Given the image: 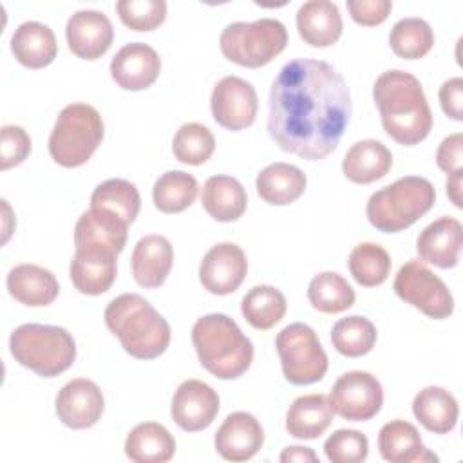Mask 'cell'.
<instances>
[{
    "label": "cell",
    "mask_w": 463,
    "mask_h": 463,
    "mask_svg": "<svg viewBox=\"0 0 463 463\" xmlns=\"http://www.w3.org/2000/svg\"><path fill=\"white\" fill-rule=\"evenodd\" d=\"M172 420L186 432H197L212 425L219 412L217 392L201 380H184L174 392Z\"/></svg>",
    "instance_id": "16"
},
{
    "label": "cell",
    "mask_w": 463,
    "mask_h": 463,
    "mask_svg": "<svg viewBox=\"0 0 463 463\" xmlns=\"http://www.w3.org/2000/svg\"><path fill=\"white\" fill-rule=\"evenodd\" d=\"M192 344L201 365L221 380H235L253 362V344L224 313H210L195 320Z\"/></svg>",
    "instance_id": "4"
},
{
    "label": "cell",
    "mask_w": 463,
    "mask_h": 463,
    "mask_svg": "<svg viewBox=\"0 0 463 463\" xmlns=\"http://www.w3.org/2000/svg\"><path fill=\"white\" fill-rule=\"evenodd\" d=\"M246 271L244 251L233 242H219L204 253L199 264V280L212 295H230L242 284Z\"/></svg>",
    "instance_id": "14"
},
{
    "label": "cell",
    "mask_w": 463,
    "mask_h": 463,
    "mask_svg": "<svg viewBox=\"0 0 463 463\" xmlns=\"http://www.w3.org/2000/svg\"><path fill=\"white\" fill-rule=\"evenodd\" d=\"M412 412L427 430L447 434L458 423L459 407L452 392L438 385H429L414 396Z\"/></svg>",
    "instance_id": "31"
},
{
    "label": "cell",
    "mask_w": 463,
    "mask_h": 463,
    "mask_svg": "<svg viewBox=\"0 0 463 463\" xmlns=\"http://www.w3.org/2000/svg\"><path fill=\"white\" fill-rule=\"evenodd\" d=\"M284 378L293 385H309L327 373V354L317 333L302 322L286 326L275 338Z\"/></svg>",
    "instance_id": "9"
},
{
    "label": "cell",
    "mask_w": 463,
    "mask_h": 463,
    "mask_svg": "<svg viewBox=\"0 0 463 463\" xmlns=\"http://www.w3.org/2000/svg\"><path fill=\"white\" fill-rule=\"evenodd\" d=\"M116 11L132 31H152L166 18L165 0H119Z\"/></svg>",
    "instance_id": "40"
},
{
    "label": "cell",
    "mask_w": 463,
    "mask_h": 463,
    "mask_svg": "<svg viewBox=\"0 0 463 463\" xmlns=\"http://www.w3.org/2000/svg\"><path fill=\"white\" fill-rule=\"evenodd\" d=\"M392 166L391 150L376 139H362L354 143L344 156L342 172L356 184H369L382 179Z\"/></svg>",
    "instance_id": "26"
},
{
    "label": "cell",
    "mask_w": 463,
    "mask_h": 463,
    "mask_svg": "<svg viewBox=\"0 0 463 463\" xmlns=\"http://www.w3.org/2000/svg\"><path fill=\"white\" fill-rule=\"evenodd\" d=\"M90 208L107 210L121 217L127 224L134 222L141 208L137 188L125 179H107L90 195Z\"/></svg>",
    "instance_id": "34"
},
{
    "label": "cell",
    "mask_w": 463,
    "mask_h": 463,
    "mask_svg": "<svg viewBox=\"0 0 463 463\" xmlns=\"http://www.w3.org/2000/svg\"><path fill=\"white\" fill-rule=\"evenodd\" d=\"M74 257L71 260V280L83 295H101L116 280V259L119 251L107 242L94 239H74Z\"/></svg>",
    "instance_id": "11"
},
{
    "label": "cell",
    "mask_w": 463,
    "mask_h": 463,
    "mask_svg": "<svg viewBox=\"0 0 463 463\" xmlns=\"http://www.w3.org/2000/svg\"><path fill=\"white\" fill-rule=\"evenodd\" d=\"M29 154H31L29 134L18 125H4L2 127V156H0L2 170H7L11 166L24 163Z\"/></svg>",
    "instance_id": "42"
},
{
    "label": "cell",
    "mask_w": 463,
    "mask_h": 463,
    "mask_svg": "<svg viewBox=\"0 0 463 463\" xmlns=\"http://www.w3.org/2000/svg\"><path fill=\"white\" fill-rule=\"evenodd\" d=\"M349 118V87L327 61L291 60L273 80L268 132L282 150L324 159L338 146Z\"/></svg>",
    "instance_id": "1"
},
{
    "label": "cell",
    "mask_w": 463,
    "mask_h": 463,
    "mask_svg": "<svg viewBox=\"0 0 463 463\" xmlns=\"http://www.w3.org/2000/svg\"><path fill=\"white\" fill-rule=\"evenodd\" d=\"M197 181L183 170L165 172L152 188V199L159 212L179 213L186 210L197 197Z\"/></svg>",
    "instance_id": "33"
},
{
    "label": "cell",
    "mask_w": 463,
    "mask_h": 463,
    "mask_svg": "<svg viewBox=\"0 0 463 463\" xmlns=\"http://www.w3.org/2000/svg\"><path fill=\"white\" fill-rule=\"evenodd\" d=\"M215 450L228 461L251 459L264 443V430L259 420L244 411L226 416L215 432Z\"/></svg>",
    "instance_id": "19"
},
{
    "label": "cell",
    "mask_w": 463,
    "mask_h": 463,
    "mask_svg": "<svg viewBox=\"0 0 463 463\" xmlns=\"http://www.w3.org/2000/svg\"><path fill=\"white\" fill-rule=\"evenodd\" d=\"M373 98L383 130L396 143L412 146L429 136L432 112L416 76L400 69L385 71L373 85Z\"/></svg>",
    "instance_id": "2"
},
{
    "label": "cell",
    "mask_w": 463,
    "mask_h": 463,
    "mask_svg": "<svg viewBox=\"0 0 463 463\" xmlns=\"http://www.w3.org/2000/svg\"><path fill=\"white\" fill-rule=\"evenodd\" d=\"M286 25L275 18L228 24L219 38L224 58L250 69L268 65L286 49Z\"/></svg>",
    "instance_id": "8"
},
{
    "label": "cell",
    "mask_w": 463,
    "mask_h": 463,
    "mask_svg": "<svg viewBox=\"0 0 463 463\" xmlns=\"http://www.w3.org/2000/svg\"><path fill=\"white\" fill-rule=\"evenodd\" d=\"M345 5L351 18L360 25H378L392 9L391 0H347Z\"/></svg>",
    "instance_id": "43"
},
{
    "label": "cell",
    "mask_w": 463,
    "mask_h": 463,
    "mask_svg": "<svg viewBox=\"0 0 463 463\" xmlns=\"http://www.w3.org/2000/svg\"><path fill=\"white\" fill-rule=\"evenodd\" d=\"M172 262L174 250L170 241L157 233L145 235L134 246L130 259L134 280L146 289L159 288L166 280Z\"/></svg>",
    "instance_id": "21"
},
{
    "label": "cell",
    "mask_w": 463,
    "mask_h": 463,
    "mask_svg": "<svg viewBox=\"0 0 463 463\" xmlns=\"http://www.w3.org/2000/svg\"><path fill=\"white\" fill-rule=\"evenodd\" d=\"M389 43L396 56L403 60H418L432 49L434 33L423 18L405 16L392 25Z\"/></svg>",
    "instance_id": "36"
},
{
    "label": "cell",
    "mask_w": 463,
    "mask_h": 463,
    "mask_svg": "<svg viewBox=\"0 0 463 463\" xmlns=\"http://www.w3.org/2000/svg\"><path fill=\"white\" fill-rule=\"evenodd\" d=\"M203 208L219 222L237 221L248 204L244 186L232 175H212L206 179L201 194Z\"/></svg>",
    "instance_id": "28"
},
{
    "label": "cell",
    "mask_w": 463,
    "mask_h": 463,
    "mask_svg": "<svg viewBox=\"0 0 463 463\" xmlns=\"http://www.w3.org/2000/svg\"><path fill=\"white\" fill-rule=\"evenodd\" d=\"M13 358L38 376L52 378L67 371L76 360L72 335L60 326L22 324L9 336Z\"/></svg>",
    "instance_id": "6"
},
{
    "label": "cell",
    "mask_w": 463,
    "mask_h": 463,
    "mask_svg": "<svg viewBox=\"0 0 463 463\" xmlns=\"http://www.w3.org/2000/svg\"><path fill=\"white\" fill-rule=\"evenodd\" d=\"M329 403L333 412L349 421H367L376 416L383 403L382 383L365 371H349L338 376Z\"/></svg>",
    "instance_id": "12"
},
{
    "label": "cell",
    "mask_w": 463,
    "mask_h": 463,
    "mask_svg": "<svg viewBox=\"0 0 463 463\" xmlns=\"http://www.w3.org/2000/svg\"><path fill=\"white\" fill-rule=\"evenodd\" d=\"M439 103L450 119L463 121V80L459 76L443 81L439 87Z\"/></svg>",
    "instance_id": "45"
},
{
    "label": "cell",
    "mask_w": 463,
    "mask_h": 463,
    "mask_svg": "<svg viewBox=\"0 0 463 463\" xmlns=\"http://www.w3.org/2000/svg\"><path fill=\"white\" fill-rule=\"evenodd\" d=\"M333 414L327 396L318 392L298 396L288 409L286 430L298 439H315L327 430Z\"/></svg>",
    "instance_id": "29"
},
{
    "label": "cell",
    "mask_w": 463,
    "mask_h": 463,
    "mask_svg": "<svg viewBox=\"0 0 463 463\" xmlns=\"http://www.w3.org/2000/svg\"><path fill=\"white\" fill-rule=\"evenodd\" d=\"M9 295L29 307L49 306L60 293V286L52 271L38 264H18L7 275Z\"/></svg>",
    "instance_id": "23"
},
{
    "label": "cell",
    "mask_w": 463,
    "mask_h": 463,
    "mask_svg": "<svg viewBox=\"0 0 463 463\" xmlns=\"http://www.w3.org/2000/svg\"><path fill=\"white\" fill-rule=\"evenodd\" d=\"M436 201L434 186L420 175H405L376 190L365 206L369 222L383 232L396 233L414 224Z\"/></svg>",
    "instance_id": "5"
},
{
    "label": "cell",
    "mask_w": 463,
    "mask_h": 463,
    "mask_svg": "<svg viewBox=\"0 0 463 463\" xmlns=\"http://www.w3.org/2000/svg\"><path fill=\"white\" fill-rule=\"evenodd\" d=\"M378 450L382 458L391 463L438 461V456L425 449L418 429L405 420L387 421L380 429Z\"/></svg>",
    "instance_id": "24"
},
{
    "label": "cell",
    "mask_w": 463,
    "mask_h": 463,
    "mask_svg": "<svg viewBox=\"0 0 463 463\" xmlns=\"http://www.w3.org/2000/svg\"><path fill=\"white\" fill-rule=\"evenodd\" d=\"M103 139V119L87 103H71L61 109L49 136L51 157L65 166L85 165Z\"/></svg>",
    "instance_id": "7"
},
{
    "label": "cell",
    "mask_w": 463,
    "mask_h": 463,
    "mask_svg": "<svg viewBox=\"0 0 463 463\" xmlns=\"http://www.w3.org/2000/svg\"><path fill=\"white\" fill-rule=\"evenodd\" d=\"M324 452L333 463H360L369 454V441L360 430L338 429L326 439Z\"/></svg>",
    "instance_id": "41"
},
{
    "label": "cell",
    "mask_w": 463,
    "mask_h": 463,
    "mask_svg": "<svg viewBox=\"0 0 463 463\" xmlns=\"http://www.w3.org/2000/svg\"><path fill=\"white\" fill-rule=\"evenodd\" d=\"M349 271L353 279L365 288L380 286L391 273V257L376 242H360L349 253Z\"/></svg>",
    "instance_id": "38"
},
{
    "label": "cell",
    "mask_w": 463,
    "mask_h": 463,
    "mask_svg": "<svg viewBox=\"0 0 463 463\" xmlns=\"http://www.w3.org/2000/svg\"><path fill=\"white\" fill-rule=\"evenodd\" d=\"M461 175H463V168L449 174V177H447V194H449L450 201L454 203V206H458V208L463 206V203H461Z\"/></svg>",
    "instance_id": "47"
},
{
    "label": "cell",
    "mask_w": 463,
    "mask_h": 463,
    "mask_svg": "<svg viewBox=\"0 0 463 463\" xmlns=\"http://www.w3.org/2000/svg\"><path fill=\"white\" fill-rule=\"evenodd\" d=\"M307 298L320 313H342L354 304V289L342 275L324 271L311 279L307 286Z\"/></svg>",
    "instance_id": "35"
},
{
    "label": "cell",
    "mask_w": 463,
    "mask_h": 463,
    "mask_svg": "<svg viewBox=\"0 0 463 463\" xmlns=\"http://www.w3.org/2000/svg\"><path fill=\"white\" fill-rule=\"evenodd\" d=\"M306 174L289 163H271L262 168L255 179L260 199L273 206L295 203L306 190Z\"/></svg>",
    "instance_id": "27"
},
{
    "label": "cell",
    "mask_w": 463,
    "mask_h": 463,
    "mask_svg": "<svg viewBox=\"0 0 463 463\" xmlns=\"http://www.w3.org/2000/svg\"><path fill=\"white\" fill-rule=\"evenodd\" d=\"M105 324L121 347L137 360H154L170 344V326L156 307L137 293H123L109 302Z\"/></svg>",
    "instance_id": "3"
},
{
    "label": "cell",
    "mask_w": 463,
    "mask_h": 463,
    "mask_svg": "<svg viewBox=\"0 0 463 463\" xmlns=\"http://www.w3.org/2000/svg\"><path fill=\"white\" fill-rule=\"evenodd\" d=\"M65 36L72 54L81 60H96L110 49L114 29L105 13L80 9L69 16Z\"/></svg>",
    "instance_id": "17"
},
{
    "label": "cell",
    "mask_w": 463,
    "mask_h": 463,
    "mask_svg": "<svg viewBox=\"0 0 463 463\" xmlns=\"http://www.w3.org/2000/svg\"><path fill=\"white\" fill-rule=\"evenodd\" d=\"M210 107L213 119L221 127L242 130L250 127L257 116L259 99L255 87L239 76H224L212 90Z\"/></svg>",
    "instance_id": "13"
},
{
    "label": "cell",
    "mask_w": 463,
    "mask_h": 463,
    "mask_svg": "<svg viewBox=\"0 0 463 463\" xmlns=\"http://www.w3.org/2000/svg\"><path fill=\"white\" fill-rule=\"evenodd\" d=\"M241 311L251 327L266 331L284 318L286 298L282 291L277 289L275 286L260 284L251 288L244 295L241 302Z\"/></svg>",
    "instance_id": "32"
},
{
    "label": "cell",
    "mask_w": 463,
    "mask_h": 463,
    "mask_svg": "<svg viewBox=\"0 0 463 463\" xmlns=\"http://www.w3.org/2000/svg\"><path fill=\"white\" fill-rule=\"evenodd\" d=\"M436 163L438 166L449 174L461 170L463 163V134L456 132L449 137H445L436 152Z\"/></svg>",
    "instance_id": "44"
},
{
    "label": "cell",
    "mask_w": 463,
    "mask_h": 463,
    "mask_svg": "<svg viewBox=\"0 0 463 463\" xmlns=\"http://www.w3.org/2000/svg\"><path fill=\"white\" fill-rule=\"evenodd\" d=\"M282 463H289V461H311V463H317L318 461V456L313 452V449H307V447H300V445H295V447H286L279 458Z\"/></svg>",
    "instance_id": "46"
},
{
    "label": "cell",
    "mask_w": 463,
    "mask_h": 463,
    "mask_svg": "<svg viewBox=\"0 0 463 463\" xmlns=\"http://www.w3.org/2000/svg\"><path fill=\"white\" fill-rule=\"evenodd\" d=\"M172 150L177 161L184 165H203L215 150V137L208 127L201 123H184L177 128Z\"/></svg>",
    "instance_id": "39"
},
{
    "label": "cell",
    "mask_w": 463,
    "mask_h": 463,
    "mask_svg": "<svg viewBox=\"0 0 463 463\" xmlns=\"http://www.w3.org/2000/svg\"><path fill=\"white\" fill-rule=\"evenodd\" d=\"M463 244V226L454 217H439L418 235L416 251L421 262L434 264L441 269L454 268L459 260Z\"/></svg>",
    "instance_id": "20"
},
{
    "label": "cell",
    "mask_w": 463,
    "mask_h": 463,
    "mask_svg": "<svg viewBox=\"0 0 463 463\" xmlns=\"http://www.w3.org/2000/svg\"><path fill=\"white\" fill-rule=\"evenodd\" d=\"M331 342L333 347L344 356H364L376 344V327L369 318L362 315H351L340 318L333 326Z\"/></svg>",
    "instance_id": "37"
},
{
    "label": "cell",
    "mask_w": 463,
    "mask_h": 463,
    "mask_svg": "<svg viewBox=\"0 0 463 463\" xmlns=\"http://www.w3.org/2000/svg\"><path fill=\"white\" fill-rule=\"evenodd\" d=\"M54 409L65 427L76 430L89 429L96 425L103 414V392L92 380L74 378L58 391Z\"/></svg>",
    "instance_id": "15"
},
{
    "label": "cell",
    "mask_w": 463,
    "mask_h": 463,
    "mask_svg": "<svg viewBox=\"0 0 463 463\" xmlns=\"http://www.w3.org/2000/svg\"><path fill=\"white\" fill-rule=\"evenodd\" d=\"M11 51L24 67L42 69L56 58L58 43L49 25L31 20L14 29L11 36Z\"/></svg>",
    "instance_id": "25"
},
{
    "label": "cell",
    "mask_w": 463,
    "mask_h": 463,
    "mask_svg": "<svg viewBox=\"0 0 463 463\" xmlns=\"http://www.w3.org/2000/svg\"><path fill=\"white\" fill-rule=\"evenodd\" d=\"M161 72V58L143 42L123 45L110 61L112 80L125 90L148 89Z\"/></svg>",
    "instance_id": "18"
},
{
    "label": "cell",
    "mask_w": 463,
    "mask_h": 463,
    "mask_svg": "<svg viewBox=\"0 0 463 463\" xmlns=\"http://www.w3.org/2000/svg\"><path fill=\"white\" fill-rule=\"evenodd\" d=\"M394 293L407 304L434 320H443L454 311V298L445 282L421 260L405 262L394 279Z\"/></svg>",
    "instance_id": "10"
},
{
    "label": "cell",
    "mask_w": 463,
    "mask_h": 463,
    "mask_svg": "<svg viewBox=\"0 0 463 463\" xmlns=\"http://www.w3.org/2000/svg\"><path fill=\"white\" fill-rule=\"evenodd\" d=\"M125 454L136 463H165L175 454V439L165 425L143 421L128 432Z\"/></svg>",
    "instance_id": "30"
},
{
    "label": "cell",
    "mask_w": 463,
    "mask_h": 463,
    "mask_svg": "<svg viewBox=\"0 0 463 463\" xmlns=\"http://www.w3.org/2000/svg\"><path fill=\"white\" fill-rule=\"evenodd\" d=\"M297 29L311 47L333 45L344 29L338 5L329 0L304 2L297 11Z\"/></svg>",
    "instance_id": "22"
}]
</instances>
